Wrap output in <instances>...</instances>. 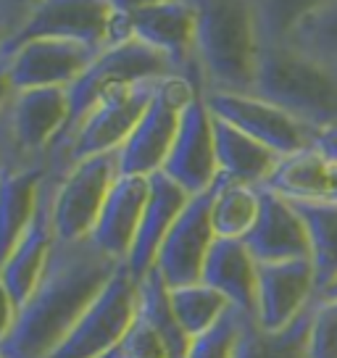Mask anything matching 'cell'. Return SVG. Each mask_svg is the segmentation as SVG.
Here are the masks:
<instances>
[{"label": "cell", "mask_w": 337, "mask_h": 358, "mask_svg": "<svg viewBox=\"0 0 337 358\" xmlns=\"http://www.w3.org/2000/svg\"><path fill=\"white\" fill-rule=\"evenodd\" d=\"M124 264L108 258L92 240H56L50 261L29 301L19 308L13 332L3 343L8 358H45L90 308Z\"/></svg>", "instance_id": "obj_1"}, {"label": "cell", "mask_w": 337, "mask_h": 358, "mask_svg": "<svg viewBox=\"0 0 337 358\" xmlns=\"http://www.w3.org/2000/svg\"><path fill=\"white\" fill-rule=\"evenodd\" d=\"M203 92H253L261 56L256 0H190Z\"/></svg>", "instance_id": "obj_2"}, {"label": "cell", "mask_w": 337, "mask_h": 358, "mask_svg": "<svg viewBox=\"0 0 337 358\" xmlns=\"http://www.w3.org/2000/svg\"><path fill=\"white\" fill-rule=\"evenodd\" d=\"M253 95L285 108L314 132L337 122V71L290 43L261 45Z\"/></svg>", "instance_id": "obj_3"}, {"label": "cell", "mask_w": 337, "mask_h": 358, "mask_svg": "<svg viewBox=\"0 0 337 358\" xmlns=\"http://www.w3.org/2000/svg\"><path fill=\"white\" fill-rule=\"evenodd\" d=\"M174 74H180V71L171 64V58L164 56L156 48L145 45L143 40H137V37L103 50L101 56L87 66V71L71 87H66L69 122L64 134H61V140L50 150L48 161H53L64 150V145L71 140V134L79 129V124L90 116V111L103 101V95L108 90L119 87V85L148 82V79H166L174 77Z\"/></svg>", "instance_id": "obj_4"}, {"label": "cell", "mask_w": 337, "mask_h": 358, "mask_svg": "<svg viewBox=\"0 0 337 358\" xmlns=\"http://www.w3.org/2000/svg\"><path fill=\"white\" fill-rule=\"evenodd\" d=\"M161 79H148L135 85H119L103 95V101L79 124L64 150L50 164L56 166V177L79 161L103 153H119V148L135 132L145 108L150 106Z\"/></svg>", "instance_id": "obj_5"}, {"label": "cell", "mask_w": 337, "mask_h": 358, "mask_svg": "<svg viewBox=\"0 0 337 358\" xmlns=\"http://www.w3.org/2000/svg\"><path fill=\"white\" fill-rule=\"evenodd\" d=\"M201 95L192 79L174 74L161 79L156 95L145 108L135 132L119 148V174L124 177H150L164 169L168 150L177 140L185 108Z\"/></svg>", "instance_id": "obj_6"}, {"label": "cell", "mask_w": 337, "mask_h": 358, "mask_svg": "<svg viewBox=\"0 0 337 358\" xmlns=\"http://www.w3.org/2000/svg\"><path fill=\"white\" fill-rule=\"evenodd\" d=\"M140 282L124 264L103 292L79 316V322L66 332L45 358H106L113 353L124 335L137 319Z\"/></svg>", "instance_id": "obj_7"}, {"label": "cell", "mask_w": 337, "mask_h": 358, "mask_svg": "<svg viewBox=\"0 0 337 358\" xmlns=\"http://www.w3.org/2000/svg\"><path fill=\"white\" fill-rule=\"evenodd\" d=\"M116 179H119L116 153L85 158L69 166L64 174H58L50 198V222L56 240L77 243L92 235Z\"/></svg>", "instance_id": "obj_8"}, {"label": "cell", "mask_w": 337, "mask_h": 358, "mask_svg": "<svg viewBox=\"0 0 337 358\" xmlns=\"http://www.w3.org/2000/svg\"><path fill=\"white\" fill-rule=\"evenodd\" d=\"M116 16L119 11L111 0H29L22 24L6 50L27 40L58 37L77 40L103 53L116 45Z\"/></svg>", "instance_id": "obj_9"}, {"label": "cell", "mask_w": 337, "mask_h": 358, "mask_svg": "<svg viewBox=\"0 0 337 358\" xmlns=\"http://www.w3.org/2000/svg\"><path fill=\"white\" fill-rule=\"evenodd\" d=\"M208 111L264 143L282 158L314 145V129L253 92H203Z\"/></svg>", "instance_id": "obj_10"}, {"label": "cell", "mask_w": 337, "mask_h": 358, "mask_svg": "<svg viewBox=\"0 0 337 358\" xmlns=\"http://www.w3.org/2000/svg\"><path fill=\"white\" fill-rule=\"evenodd\" d=\"M69 122L66 87L19 90L6 113V140L24 158L50 156Z\"/></svg>", "instance_id": "obj_11"}, {"label": "cell", "mask_w": 337, "mask_h": 358, "mask_svg": "<svg viewBox=\"0 0 337 358\" xmlns=\"http://www.w3.org/2000/svg\"><path fill=\"white\" fill-rule=\"evenodd\" d=\"M216 182L211 190L201 192L190 198L180 213V219L168 229L164 245L158 250L156 271L164 277L168 287H180V285H192L201 282L203 266L208 250L214 245L216 232L211 224V203H214Z\"/></svg>", "instance_id": "obj_12"}, {"label": "cell", "mask_w": 337, "mask_h": 358, "mask_svg": "<svg viewBox=\"0 0 337 358\" xmlns=\"http://www.w3.org/2000/svg\"><path fill=\"white\" fill-rule=\"evenodd\" d=\"M124 16H127L129 37H137L171 58V64L177 66L182 77L192 79L203 92L201 69L195 58L198 16L190 0H164L140 11L124 13Z\"/></svg>", "instance_id": "obj_13"}, {"label": "cell", "mask_w": 337, "mask_h": 358, "mask_svg": "<svg viewBox=\"0 0 337 358\" xmlns=\"http://www.w3.org/2000/svg\"><path fill=\"white\" fill-rule=\"evenodd\" d=\"M3 56L11 61V79L19 92L34 87H71L101 56V50L77 40L40 37L16 45Z\"/></svg>", "instance_id": "obj_14"}, {"label": "cell", "mask_w": 337, "mask_h": 358, "mask_svg": "<svg viewBox=\"0 0 337 358\" xmlns=\"http://www.w3.org/2000/svg\"><path fill=\"white\" fill-rule=\"evenodd\" d=\"M187 195H201L211 190L219 179V161H216L214 140V113L203 101V92L185 108L180 122L177 140L168 150L164 169Z\"/></svg>", "instance_id": "obj_15"}, {"label": "cell", "mask_w": 337, "mask_h": 358, "mask_svg": "<svg viewBox=\"0 0 337 358\" xmlns=\"http://www.w3.org/2000/svg\"><path fill=\"white\" fill-rule=\"evenodd\" d=\"M19 153L3 137L0 148V266L29 229L48 182L45 161L16 164Z\"/></svg>", "instance_id": "obj_16"}, {"label": "cell", "mask_w": 337, "mask_h": 358, "mask_svg": "<svg viewBox=\"0 0 337 358\" xmlns=\"http://www.w3.org/2000/svg\"><path fill=\"white\" fill-rule=\"evenodd\" d=\"M316 303V274L311 258L259 264L256 322L266 332H280L298 322Z\"/></svg>", "instance_id": "obj_17"}, {"label": "cell", "mask_w": 337, "mask_h": 358, "mask_svg": "<svg viewBox=\"0 0 337 358\" xmlns=\"http://www.w3.org/2000/svg\"><path fill=\"white\" fill-rule=\"evenodd\" d=\"M259 264L311 258V240L298 208L261 187V213L243 240Z\"/></svg>", "instance_id": "obj_18"}, {"label": "cell", "mask_w": 337, "mask_h": 358, "mask_svg": "<svg viewBox=\"0 0 337 358\" xmlns=\"http://www.w3.org/2000/svg\"><path fill=\"white\" fill-rule=\"evenodd\" d=\"M53 185H56V174H48L43 201H40V208L34 213L29 229L16 243L11 256L6 258V264L0 266V280H3V285L13 295V301L19 303V308L29 301L34 287L40 285L43 274H45L48 261H50V253H53V245H56L53 222H50Z\"/></svg>", "instance_id": "obj_19"}, {"label": "cell", "mask_w": 337, "mask_h": 358, "mask_svg": "<svg viewBox=\"0 0 337 358\" xmlns=\"http://www.w3.org/2000/svg\"><path fill=\"white\" fill-rule=\"evenodd\" d=\"M148 195H150V177L119 174L90 235L92 245L113 261L127 264L129 250L135 245L140 222H143V213H145Z\"/></svg>", "instance_id": "obj_20"}, {"label": "cell", "mask_w": 337, "mask_h": 358, "mask_svg": "<svg viewBox=\"0 0 337 358\" xmlns=\"http://www.w3.org/2000/svg\"><path fill=\"white\" fill-rule=\"evenodd\" d=\"M190 198L192 195H187L164 171L150 174V195H148L145 203V213H143V222L137 229L135 245H132L129 258H127V268L137 282H143L153 271L158 250L164 245L168 229L180 219V213L185 211Z\"/></svg>", "instance_id": "obj_21"}, {"label": "cell", "mask_w": 337, "mask_h": 358, "mask_svg": "<svg viewBox=\"0 0 337 358\" xmlns=\"http://www.w3.org/2000/svg\"><path fill=\"white\" fill-rule=\"evenodd\" d=\"M201 282L214 287L232 303V308L256 319V295H259V261L248 250L243 240L216 237Z\"/></svg>", "instance_id": "obj_22"}, {"label": "cell", "mask_w": 337, "mask_h": 358, "mask_svg": "<svg viewBox=\"0 0 337 358\" xmlns=\"http://www.w3.org/2000/svg\"><path fill=\"white\" fill-rule=\"evenodd\" d=\"M214 140L219 174L232 182L261 187L282 158L280 153H274L271 148L253 140L250 134H245L243 129H237L219 116H214Z\"/></svg>", "instance_id": "obj_23"}, {"label": "cell", "mask_w": 337, "mask_h": 358, "mask_svg": "<svg viewBox=\"0 0 337 358\" xmlns=\"http://www.w3.org/2000/svg\"><path fill=\"white\" fill-rule=\"evenodd\" d=\"M290 203H327L332 201L329 164L314 145L292 156L280 158L271 177L261 185Z\"/></svg>", "instance_id": "obj_24"}, {"label": "cell", "mask_w": 337, "mask_h": 358, "mask_svg": "<svg viewBox=\"0 0 337 358\" xmlns=\"http://www.w3.org/2000/svg\"><path fill=\"white\" fill-rule=\"evenodd\" d=\"M261 213V187L232 182L219 174L214 203H211V224L216 237L245 240Z\"/></svg>", "instance_id": "obj_25"}, {"label": "cell", "mask_w": 337, "mask_h": 358, "mask_svg": "<svg viewBox=\"0 0 337 358\" xmlns=\"http://www.w3.org/2000/svg\"><path fill=\"white\" fill-rule=\"evenodd\" d=\"M306 222L316 274V298L337 280V201L292 203Z\"/></svg>", "instance_id": "obj_26"}, {"label": "cell", "mask_w": 337, "mask_h": 358, "mask_svg": "<svg viewBox=\"0 0 337 358\" xmlns=\"http://www.w3.org/2000/svg\"><path fill=\"white\" fill-rule=\"evenodd\" d=\"M314 306L298 322H292L280 332H266L261 329L256 319L245 316L237 337L235 358H306V340H308Z\"/></svg>", "instance_id": "obj_27"}, {"label": "cell", "mask_w": 337, "mask_h": 358, "mask_svg": "<svg viewBox=\"0 0 337 358\" xmlns=\"http://www.w3.org/2000/svg\"><path fill=\"white\" fill-rule=\"evenodd\" d=\"M137 313L158 332L168 350V358H185L192 345V337L182 329L177 313L168 301V285L156 268L140 282V303Z\"/></svg>", "instance_id": "obj_28"}, {"label": "cell", "mask_w": 337, "mask_h": 358, "mask_svg": "<svg viewBox=\"0 0 337 358\" xmlns=\"http://www.w3.org/2000/svg\"><path fill=\"white\" fill-rule=\"evenodd\" d=\"M168 301L171 308L180 319L182 329L195 340L203 332H208L214 324H219L227 313L232 311V303L206 282H192V285H180L168 287Z\"/></svg>", "instance_id": "obj_29"}, {"label": "cell", "mask_w": 337, "mask_h": 358, "mask_svg": "<svg viewBox=\"0 0 337 358\" xmlns=\"http://www.w3.org/2000/svg\"><path fill=\"white\" fill-rule=\"evenodd\" d=\"M285 43L337 71V0H327L314 13L301 19Z\"/></svg>", "instance_id": "obj_30"}, {"label": "cell", "mask_w": 337, "mask_h": 358, "mask_svg": "<svg viewBox=\"0 0 337 358\" xmlns=\"http://www.w3.org/2000/svg\"><path fill=\"white\" fill-rule=\"evenodd\" d=\"M324 3L327 0H256L261 40L264 43H285L292 27Z\"/></svg>", "instance_id": "obj_31"}, {"label": "cell", "mask_w": 337, "mask_h": 358, "mask_svg": "<svg viewBox=\"0 0 337 358\" xmlns=\"http://www.w3.org/2000/svg\"><path fill=\"white\" fill-rule=\"evenodd\" d=\"M243 319L245 316L237 308H232L219 324H214L208 332H203L201 337L192 340L185 358H235V345L240 329H243Z\"/></svg>", "instance_id": "obj_32"}, {"label": "cell", "mask_w": 337, "mask_h": 358, "mask_svg": "<svg viewBox=\"0 0 337 358\" xmlns=\"http://www.w3.org/2000/svg\"><path fill=\"white\" fill-rule=\"evenodd\" d=\"M306 358H337V301H316Z\"/></svg>", "instance_id": "obj_33"}, {"label": "cell", "mask_w": 337, "mask_h": 358, "mask_svg": "<svg viewBox=\"0 0 337 358\" xmlns=\"http://www.w3.org/2000/svg\"><path fill=\"white\" fill-rule=\"evenodd\" d=\"M116 353H119V358H168L164 340L158 337L156 329L148 324L140 313L129 327V332L119 343Z\"/></svg>", "instance_id": "obj_34"}, {"label": "cell", "mask_w": 337, "mask_h": 358, "mask_svg": "<svg viewBox=\"0 0 337 358\" xmlns=\"http://www.w3.org/2000/svg\"><path fill=\"white\" fill-rule=\"evenodd\" d=\"M16 316H19V303L13 301V295L8 292V287L0 280V345L8 340V335L13 332L16 324Z\"/></svg>", "instance_id": "obj_35"}, {"label": "cell", "mask_w": 337, "mask_h": 358, "mask_svg": "<svg viewBox=\"0 0 337 358\" xmlns=\"http://www.w3.org/2000/svg\"><path fill=\"white\" fill-rule=\"evenodd\" d=\"M314 148L322 153L327 164H337V122L314 134Z\"/></svg>", "instance_id": "obj_36"}, {"label": "cell", "mask_w": 337, "mask_h": 358, "mask_svg": "<svg viewBox=\"0 0 337 358\" xmlns=\"http://www.w3.org/2000/svg\"><path fill=\"white\" fill-rule=\"evenodd\" d=\"M13 95H16V87L11 79V61L8 56H0V119H6Z\"/></svg>", "instance_id": "obj_37"}, {"label": "cell", "mask_w": 337, "mask_h": 358, "mask_svg": "<svg viewBox=\"0 0 337 358\" xmlns=\"http://www.w3.org/2000/svg\"><path fill=\"white\" fill-rule=\"evenodd\" d=\"M113 8L122 13H132L140 11V8H148V6H156V3H164V0H111Z\"/></svg>", "instance_id": "obj_38"}, {"label": "cell", "mask_w": 337, "mask_h": 358, "mask_svg": "<svg viewBox=\"0 0 337 358\" xmlns=\"http://www.w3.org/2000/svg\"><path fill=\"white\" fill-rule=\"evenodd\" d=\"M16 29H19V24H11V19L0 11V56H3L6 45L11 43V37L16 34Z\"/></svg>", "instance_id": "obj_39"}, {"label": "cell", "mask_w": 337, "mask_h": 358, "mask_svg": "<svg viewBox=\"0 0 337 358\" xmlns=\"http://www.w3.org/2000/svg\"><path fill=\"white\" fill-rule=\"evenodd\" d=\"M316 301H337V280L332 282V285H329V287H327V290L322 292Z\"/></svg>", "instance_id": "obj_40"}, {"label": "cell", "mask_w": 337, "mask_h": 358, "mask_svg": "<svg viewBox=\"0 0 337 358\" xmlns=\"http://www.w3.org/2000/svg\"><path fill=\"white\" fill-rule=\"evenodd\" d=\"M329 177H332V201H337V164H329Z\"/></svg>", "instance_id": "obj_41"}, {"label": "cell", "mask_w": 337, "mask_h": 358, "mask_svg": "<svg viewBox=\"0 0 337 358\" xmlns=\"http://www.w3.org/2000/svg\"><path fill=\"white\" fill-rule=\"evenodd\" d=\"M106 358H119V353H116V350H113V353H108V356Z\"/></svg>", "instance_id": "obj_42"}, {"label": "cell", "mask_w": 337, "mask_h": 358, "mask_svg": "<svg viewBox=\"0 0 337 358\" xmlns=\"http://www.w3.org/2000/svg\"><path fill=\"white\" fill-rule=\"evenodd\" d=\"M0 358H8V356H6V353H3V348H0Z\"/></svg>", "instance_id": "obj_43"}, {"label": "cell", "mask_w": 337, "mask_h": 358, "mask_svg": "<svg viewBox=\"0 0 337 358\" xmlns=\"http://www.w3.org/2000/svg\"><path fill=\"white\" fill-rule=\"evenodd\" d=\"M0 148H3V134H0Z\"/></svg>", "instance_id": "obj_44"}]
</instances>
